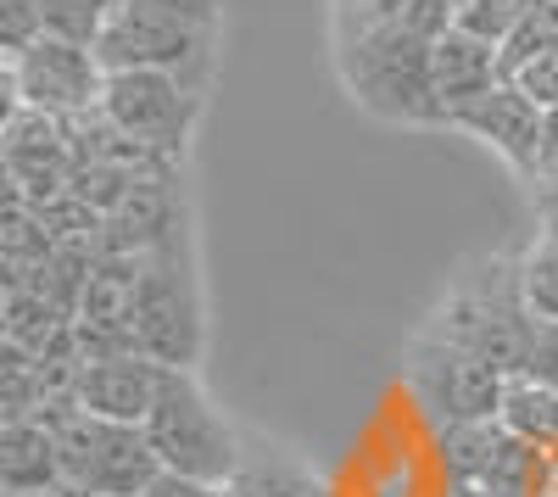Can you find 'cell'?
Returning a JSON list of instances; mask_svg holds the SVG:
<instances>
[{
    "mask_svg": "<svg viewBox=\"0 0 558 497\" xmlns=\"http://www.w3.org/2000/svg\"><path fill=\"white\" fill-rule=\"evenodd\" d=\"M118 0H39V12H45V34H57V39H73V45H89L96 51V39L107 28Z\"/></svg>",
    "mask_w": 558,
    "mask_h": 497,
    "instance_id": "cell-20",
    "label": "cell"
},
{
    "mask_svg": "<svg viewBox=\"0 0 558 497\" xmlns=\"http://www.w3.org/2000/svg\"><path fill=\"white\" fill-rule=\"evenodd\" d=\"M223 492L229 497H330L313 470H302L296 459H279V453H241V470Z\"/></svg>",
    "mask_w": 558,
    "mask_h": 497,
    "instance_id": "cell-17",
    "label": "cell"
},
{
    "mask_svg": "<svg viewBox=\"0 0 558 497\" xmlns=\"http://www.w3.org/2000/svg\"><path fill=\"white\" fill-rule=\"evenodd\" d=\"M447 129H463V134H475L481 146H492L508 168H520L525 179H536V162H542V129H547V112L520 96V84H497L486 89V96L475 107H463Z\"/></svg>",
    "mask_w": 558,
    "mask_h": 497,
    "instance_id": "cell-11",
    "label": "cell"
},
{
    "mask_svg": "<svg viewBox=\"0 0 558 497\" xmlns=\"http://www.w3.org/2000/svg\"><path fill=\"white\" fill-rule=\"evenodd\" d=\"M213 45H218V28H207L196 17H179L168 7H151V0H118L96 39V57L107 73L157 68V73L184 78L191 89H207Z\"/></svg>",
    "mask_w": 558,
    "mask_h": 497,
    "instance_id": "cell-5",
    "label": "cell"
},
{
    "mask_svg": "<svg viewBox=\"0 0 558 497\" xmlns=\"http://www.w3.org/2000/svg\"><path fill=\"white\" fill-rule=\"evenodd\" d=\"M547 51H558V0H531L520 28L497 45V68H502V78H514L525 62H536Z\"/></svg>",
    "mask_w": 558,
    "mask_h": 497,
    "instance_id": "cell-19",
    "label": "cell"
},
{
    "mask_svg": "<svg viewBox=\"0 0 558 497\" xmlns=\"http://www.w3.org/2000/svg\"><path fill=\"white\" fill-rule=\"evenodd\" d=\"M447 7H458V0H447Z\"/></svg>",
    "mask_w": 558,
    "mask_h": 497,
    "instance_id": "cell-34",
    "label": "cell"
},
{
    "mask_svg": "<svg viewBox=\"0 0 558 497\" xmlns=\"http://www.w3.org/2000/svg\"><path fill=\"white\" fill-rule=\"evenodd\" d=\"M441 497H502L492 486H470V481H441Z\"/></svg>",
    "mask_w": 558,
    "mask_h": 497,
    "instance_id": "cell-31",
    "label": "cell"
},
{
    "mask_svg": "<svg viewBox=\"0 0 558 497\" xmlns=\"http://www.w3.org/2000/svg\"><path fill=\"white\" fill-rule=\"evenodd\" d=\"M430 330L447 336V341H458V347H470V352H481L486 364L497 375H508V380L531 375V352H536L542 319H536L531 302H525L520 263L486 257V275L458 280Z\"/></svg>",
    "mask_w": 558,
    "mask_h": 497,
    "instance_id": "cell-1",
    "label": "cell"
},
{
    "mask_svg": "<svg viewBox=\"0 0 558 497\" xmlns=\"http://www.w3.org/2000/svg\"><path fill=\"white\" fill-rule=\"evenodd\" d=\"M17 68V89H23V107L28 112H45V118H84L101 107V89H107V68L89 45H73V39H57L45 34L34 39L28 51L12 62Z\"/></svg>",
    "mask_w": 558,
    "mask_h": 497,
    "instance_id": "cell-9",
    "label": "cell"
},
{
    "mask_svg": "<svg viewBox=\"0 0 558 497\" xmlns=\"http://www.w3.org/2000/svg\"><path fill=\"white\" fill-rule=\"evenodd\" d=\"M134 347L162 369H196L202 357V307L184 241H168L140 257L134 286Z\"/></svg>",
    "mask_w": 558,
    "mask_h": 497,
    "instance_id": "cell-6",
    "label": "cell"
},
{
    "mask_svg": "<svg viewBox=\"0 0 558 497\" xmlns=\"http://www.w3.org/2000/svg\"><path fill=\"white\" fill-rule=\"evenodd\" d=\"M73 134L62 118H45V112H17L7 129H0V173H7V191L45 207L57 202L62 191H73Z\"/></svg>",
    "mask_w": 558,
    "mask_h": 497,
    "instance_id": "cell-10",
    "label": "cell"
},
{
    "mask_svg": "<svg viewBox=\"0 0 558 497\" xmlns=\"http://www.w3.org/2000/svg\"><path fill=\"white\" fill-rule=\"evenodd\" d=\"M520 286H525V302L536 319L558 325V230H542V241L520 263Z\"/></svg>",
    "mask_w": 558,
    "mask_h": 497,
    "instance_id": "cell-21",
    "label": "cell"
},
{
    "mask_svg": "<svg viewBox=\"0 0 558 497\" xmlns=\"http://www.w3.org/2000/svg\"><path fill=\"white\" fill-rule=\"evenodd\" d=\"M34 39H45V12L39 0H0V57H23Z\"/></svg>",
    "mask_w": 558,
    "mask_h": 497,
    "instance_id": "cell-23",
    "label": "cell"
},
{
    "mask_svg": "<svg viewBox=\"0 0 558 497\" xmlns=\"http://www.w3.org/2000/svg\"><path fill=\"white\" fill-rule=\"evenodd\" d=\"M536 196L542 191H558V112H547V129H542V162H536Z\"/></svg>",
    "mask_w": 558,
    "mask_h": 497,
    "instance_id": "cell-27",
    "label": "cell"
},
{
    "mask_svg": "<svg viewBox=\"0 0 558 497\" xmlns=\"http://www.w3.org/2000/svg\"><path fill=\"white\" fill-rule=\"evenodd\" d=\"M341 73L363 112L386 123H418L436 129L441 107L430 89V45L402 39V34H375V28H341Z\"/></svg>",
    "mask_w": 558,
    "mask_h": 497,
    "instance_id": "cell-3",
    "label": "cell"
},
{
    "mask_svg": "<svg viewBox=\"0 0 558 497\" xmlns=\"http://www.w3.org/2000/svg\"><path fill=\"white\" fill-rule=\"evenodd\" d=\"M508 84H520V96H531L542 112H558V51H547V57L525 62Z\"/></svg>",
    "mask_w": 558,
    "mask_h": 497,
    "instance_id": "cell-24",
    "label": "cell"
},
{
    "mask_svg": "<svg viewBox=\"0 0 558 497\" xmlns=\"http://www.w3.org/2000/svg\"><path fill=\"white\" fill-rule=\"evenodd\" d=\"M531 380H542V386H553V391H558V325H553V319H542V330H536Z\"/></svg>",
    "mask_w": 558,
    "mask_h": 497,
    "instance_id": "cell-25",
    "label": "cell"
},
{
    "mask_svg": "<svg viewBox=\"0 0 558 497\" xmlns=\"http://www.w3.org/2000/svg\"><path fill=\"white\" fill-rule=\"evenodd\" d=\"M23 112V89H17V68L12 57H0V129H7L12 118Z\"/></svg>",
    "mask_w": 558,
    "mask_h": 497,
    "instance_id": "cell-28",
    "label": "cell"
},
{
    "mask_svg": "<svg viewBox=\"0 0 558 497\" xmlns=\"http://www.w3.org/2000/svg\"><path fill=\"white\" fill-rule=\"evenodd\" d=\"M542 223L558 230V191H542Z\"/></svg>",
    "mask_w": 558,
    "mask_h": 497,
    "instance_id": "cell-32",
    "label": "cell"
},
{
    "mask_svg": "<svg viewBox=\"0 0 558 497\" xmlns=\"http://www.w3.org/2000/svg\"><path fill=\"white\" fill-rule=\"evenodd\" d=\"M140 497H229V492H223V486H207V481H191V475H168V470H162Z\"/></svg>",
    "mask_w": 558,
    "mask_h": 497,
    "instance_id": "cell-26",
    "label": "cell"
},
{
    "mask_svg": "<svg viewBox=\"0 0 558 497\" xmlns=\"http://www.w3.org/2000/svg\"><path fill=\"white\" fill-rule=\"evenodd\" d=\"M502 425L514 431L520 441H531L536 453L558 459V391L520 375V380H508L502 391Z\"/></svg>",
    "mask_w": 558,
    "mask_h": 497,
    "instance_id": "cell-16",
    "label": "cell"
},
{
    "mask_svg": "<svg viewBox=\"0 0 558 497\" xmlns=\"http://www.w3.org/2000/svg\"><path fill=\"white\" fill-rule=\"evenodd\" d=\"M0 191H7V173H0Z\"/></svg>",
    "mask_w": 558,
    "mask_h": 497,
    "instance_id": "cell-33",
    "label": "cell"
},
{
    "mask_svg": "<svg viewBox=\"0 0 558 497\" xmlns=\"http://www.w3.org/2000/svg\"><path fill=\"white\" fill-rule=\"evenodd\" d=\"M17 286H23V268L0 257V341L12 330V302H17Z\"/></svg>",
    "mask_w": 558,
    "mask_h": 497,
    "instance_id": "cell-29",
    "label": "cell"
},
{
    "mask_svg": "<svg viewBox=\"0 0 558 497\" xmlns=\"http://www.w3.org/2000/svg\"><path fill=\"white\" fill-rule=\"evenodd\" d=\"M525 7H531V0H458V7H452V28L475 34L486 45H502L508 34L520 28Z\"/></svg>",
    "mask_w": 558,
    "mask_h": 497,
    "instance_id": "cell-22",
    "label": "cell"
},
{
    "mask_svg": "<svg viewBox=\"0 0 558 497\" xmlns=\"http://www.w3.org/2000/svg\"><path fill=\"white\" fill-rule=\"evenodd\" d=\"M62 486V453L57 436L39 414L34 420H0V492L51 497Z\"/></svg>",
    "mask_w": 558,
    "mask_h": 497,
    "instance_id": "cell-14",
    "label": "cell"
},
{
    "mask_svg": "<svg viewBox=\"0 0 558 497\" xmlns=\"http://www.w3.org/2000/svg\"><path fill=\"white\" fill-rule=\"evenodd\" d=\"M162 386V364H151L146 352H112V357H84L73 402L96 420L112 425H146L151 402Z\"/></svg>",
    "mask_w": 558,
    "mask_h": 497,
    "instance_id": "cell-12",
    "label": "cell"
},
{
    "mask_svg": "<svg viewBox=\"0 0 558 497\" xmlns=\"http://www.w3.org/2000/svg\"><path fill=\"white\" fill-rule=\"evenodd\" d=\"M497 84H502L497 45L463 34V28H447V34L430 45V89H436L441 123H452L463 107H475L486 89H497Z\"/></svg>",
    "mask_w": 558,
    "mask_h": 497,
    "instance_id": "cell-13",
    "label": "cell"
},
{
    "mask_svg": "<svg viewBox=\"0 0 558 497\" xmlns=\"http://www.w3.org/2000/svg\"><path fill=\"white\" fill-rule=\"evenodd\" d=\"M146 441L168 475H191L207 486H229L241 470V436L213 409V397L191 369H162L157 402L146 414Z\"/></svg>",
    "mask_w": 558,
    "mask_h": 497,
    "instance_id": "cell-2",
    "label": "cell"
},
{
    "mask_svg": "<svg viewBox=\"0 0 558 497\" xmlns=\"http://www.w3.org/2000/svg\"><path fill=\"white\" fill-rule=\"evenodd\" d=\"M45 409V369L39 352L0 341V420H34Z\"/></svg>",
    "mask_w": 558,
    "mask_h": 497,
    "instance_id": "cell-18",
    "label": "cell"
},
{
    "mask_svg": "<svg viewBox=\"0 0 558 497\" xmlns=\"http://www.w3.org/2000/svg\"><path fill=\"white\" fill-rule=\"evenodd\" d=\"M408 391L436 431L441 425H486V420H502L508 375H497L481 352L425 330L408 347Z\"/></svg>",
    "mask_w": 558,
    "mask_h": 497,
    "instance_id": "cell-7",
    "label": "cell"
},
{
    "mask_svg": "<svg viewBox=\"0 0 558 497\" xmlns=\"http://www.w3.org/2000/svg\"><path fill=\"white\" fill-rule=\"evenodd\" d=\"M101 112L134 146L179 162L184 141L196 129V112H202V89H191L173 73H157V68H123V73H107Z\"/></svg>",
    "mask_w": 558,
    "mask_h": 497,
    "instance_id": "cell-8",
    "label": "cell"
},
{
    "mask_svg": "<svg viewBox=\"0 0 558 497\" xmlns=\"http://www.w3.org/2000/svg\"><path fill=\"white\" fill-rule=\"evenodd\" d=\"M151 7H168V12H179V17H196V23L218 28V0H151Z\"/></svg>",
    "mask_w": 558,
    "mask_h": 497,
    "instance_id": "cell-30",
    "label": "cell"
},
{
    "mask_svg": "<svg viewBox=\"0 0 558 497\" xmlns=\"http://www.w3.org/2000/svg\"><path fill=\"white\" fill-rule=\"evenodd\" d=\"M39 420L57 436L62 486H84L96 497H140L162 475V464H157L140 425L96 420V414H84L78 402H51V409H39Z\"/></svg>",
    "mask_w": 558,
    "mask_h": 497,
    "instance_id": "cell-4",
    "label": "cell"
},
{
    "mask_svg": "<svg viewBox=\"0 0 558 497\" xmlns=\"http://www.w3.org/2000/svg\"><path fill=\"white\" fill-rule=\"evenodd\" d=\"M341 28H375V34H402V39L436 45L452 28V7L447 0H363V7L341 12Z\"/></svg>",
    "mask_w": 558,
    "mask_h": 497,
    "instance_id": "cell-15",
    "label": "cell"
}]
</instances>
